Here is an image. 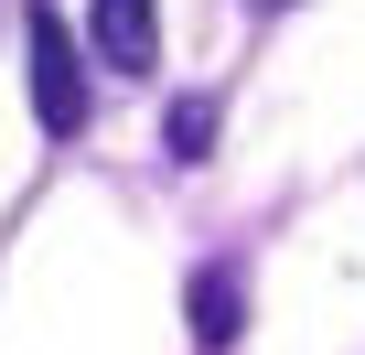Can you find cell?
<instances>
[{
	"label": "cell",
	"instance_id": "1",
	"mask_svg": "<svg viewBox=\"0 0 365 355\" xmlns=\"http://www.w3.org/2000/svg\"><path fill=\"white\" fill-rule=\"evenodd\" d=\"M22 54H33V119L54 129V140H76L86 129V108H97V86H86V44L65 33V11H22Z\"/></svg>",
	"mask_w": 365,
	"mask_h": 355
},
{
	"label": "cell",
	"instance_id": "2",
	"mask_svg": "<svg viewBox=\"0 0 365 355\" xmlns=\"http://www.w3.org/2000/svg\"><path fill=\"white\" fill-rule=\"evenodd\" d=\"M86 54H97L108 76H150L161 11H150V0H86Z\"/></svg>",
	"mask_w": 365,
	"mask_h": 355
},
{
	"label": "cell",
	"instance_id": "3",
	"mask_svg": "<svg viewBox=\"0 0 365 355\" xmlns=\"http://www.w3.org/2000/svg\"><path fill=\"white\" fill-rule=\"evenodd\" d=\"M182 312H194V344H205V355H226V344L247 334V291H237V269H194Z\"/></svg>",
	"mask_w": 365,
	"mask_h": 355
},
{
	"label": "cell",
	"instance_id": "4",
	"mask_svg": "<svg viewBox=\"0 0 365 355\" xmlns=\"http://www.w3.org/2000/svg\"><path fill=\"white\" fill-rule=\"evenodd\" d=\"M161 151H172V161H215V97H182V108L161 119Z\"/></svg>",
	"mask_w": 365,
	"mask_h": 355
},
{
	"label": "cell",
	"instance_id": "5",
	"mask_svg": "<svg viewBox=\"0 0 365 355\" xmlns=\"http://www.w3.org/2000/svg\"><path fill=\"white\" fill-rule=\"evenodd\" d=\"M258 11H290V0H258Z\"/></svg>",
	"mask_w": 365,
	"mask_h": 355
}]
</instances>
